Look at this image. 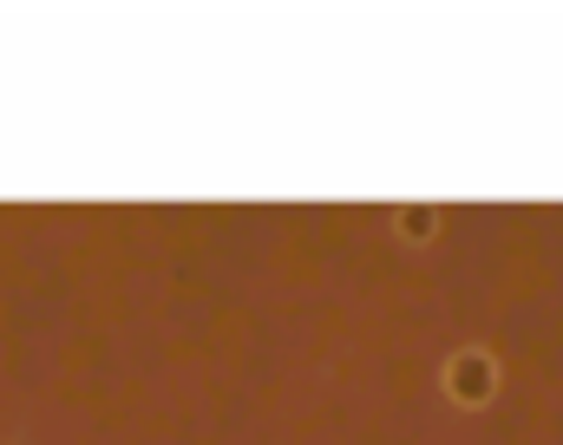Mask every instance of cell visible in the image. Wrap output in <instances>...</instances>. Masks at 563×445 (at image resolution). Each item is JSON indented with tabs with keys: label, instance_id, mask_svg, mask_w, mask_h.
Instances as JSON below:
<instances>
[{
	"label": "cell",
	"instance_id": "obj_1",
	"mask_svg": "<svg viewBox=\"0 0 563 445\" xmlns=\"http://www.w3.org/2000/svg\"><path fill=\"white\" fill-rule=\"evenodd\" d=\"M478 374H485L478 360H459V393H465V400H478V393H485V380H478Z\"/></svg>",
	"mask_w": 563,
	"mask_h": 445
}]
</instances>
